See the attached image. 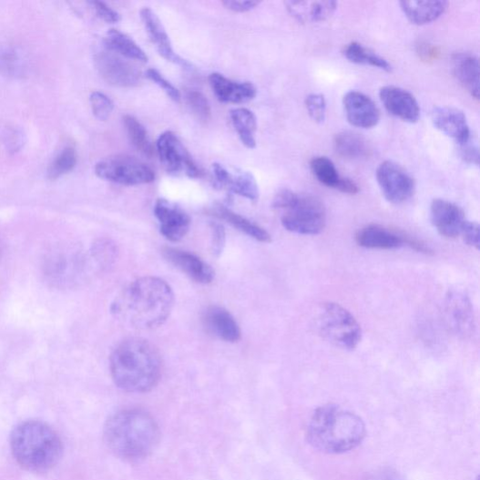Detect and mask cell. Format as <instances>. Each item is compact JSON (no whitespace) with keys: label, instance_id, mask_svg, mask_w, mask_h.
Listing matches in <instances>:
<instances>
[{"label":"cell","instance_id":"obj_1","mask_svg":"<svg viewBox=\"0 0 480 480\" xmlns=\"http://www.w3.org/2000/svg\"><path fill=\"white\" fill-rule=\"evenodd\" d=\"M174 303V292L166 281L143 277L125 288L112 304V312L127 326L149 331L167 322Z\"/></svg>","mask_w":480,"mask_h":480},{"label":"cell","instance_id":"obj_2","mask_svg":"<svg viewBox=\"0 0 480 480\" xmlns=\"http://www.w3.org/2000/svg\"><path fill=\"white\" fill-rule=\"evenodd\" d=\"M110 371L116 385L128 393L151 391L163 373L158 350L148 340L129 338L123 341L110 358Z\"/></svg>","mask_w":480,"mask_h":480},{"label":"cell","instance_id":"obj_3","mask_svg":"<svg viewBox=\"0 0 480 480\" xmlns=\"http://www.w3.org/2000/svg\"><path fill=\"white\" fill-rule=\"evenodd\" d=\"M158 435V425L151 415L138 409L116 413L105 426V439L109 449L128 461H138L150 454Z\"/></svg>","mask_w":480,"mask_h":480},{"label":"cell","instance_id":"obj_4","mask_svg":"<svg viewBox=\"0 0 480 480\" xmlns=\"http://www.w3.org/2000/svg\"><path fill=\"white\" fill-rule=\"evenodd\" d=\"M365 426L357 414L337 405L320 407L308 426V440L315 449L333 454L354 450L365 436Z\"/></svg>","mask_w":480,"mask_h":480},{"label":"cell","instance_id":"obj_5","mask_svg":"<svg viewBox=\"0 0 480 480\" xmlns=\"http://www.w3.org/2000/svg\"><path fill=\"white\" fill-rule=\"evenodd\" d=\"M10 444L16 462L35 473L51 470L63 454V444L57 433L39 421L18 424L12 432Z\"/></svg>","mask_w":480,"mask_h":480},{"label":"cell","instance_id":"obj_6","mask_svg":"<svg viewBox=\"0 0 480 480\" xmlns=\"http://www.w3.org/2000/svg\"><path fill=\"white\" fill-rule=\"evenodd\" d=\"M273 208L282 211L281 225L290 232L315 236L324 231L327 212L318 199L281 189L273 200Z\"/></svg>","mask_w":480,"mask_h":480},{"label":"cell","instance_id":"obj_7","mask_svg":"<svg viewBox=\"0 0 480 480\" xmlns=\"http://www.w3.org/2000/svg\"><path fill=\"white\" fill-rule=\"evenodd\" d=\"M314 323L320 336L342 350H354L362 342L363 330L358 320L338 303L320 305Z\"/></svg>","mask_w":480,"mask_h":480},{"label":"cell","instance_id":"obj_8","mask_svg":"<svg viewBox=\"0 0 480 480\" xmlns=\"http://www.w3.org/2000/svg\"><path fill=\"white\" fill-rule=\"evenodd\" d=\"M100 179L125 186L148 184L154 181L155 173L140 159L128 155L108 157L95 167Z\"/></svg>","mask_w":480,"mask_h":480},{"label":"cell","instance_id":"obj_9","mask_svg":"<svg viewBox=\"0 0 480 480\" xmlns=\"http://www.w3.org/2000/svg\"><path fill=\"white\" fill-rule=\"evenodd\" d=\"M376 179L383 198L390 203L403 204L414 194V179L404 169L393 161H385L379 165Z\"/></svg>","mask_w":480,"mask_h":480},{"label":"cell","instance_id":"obj_10","mask_svg":"<svg viewBox=\"0 0 480 480\" xmlns=\"http://www.w3.org/2000/svg\"><path fill=\"white\" fill-rule=\"evenodd\" d=\"M157 151L165 169L170 174L183 173L190 179H198L201 172L179 138L172 132L159 136Z\"/></svg>","mask_w":480,"mask_h":480},{"label":"cell","instance_id":"obj_11","mask_svg":"<svg viewBox=\"0 0 480 480\" xmlns=\"http://www.w3.org/2000/svg\"><path fill=\"white\" fill-rule=\"evenodd\" d=\"M96 64L103 78L113 86L132 87L141 81V72L132 63L107 48L98 53Z\"/></svg>","mask_w":480,"mask_h":480},{"label":"cell","instance_id":"obj_12","mask_svg":"<svg viewBox=\"0 0 480 480\" xmlns=\"http://www.w3.org/2000/svg\"><path fill=\"white\" fill-rule=\"evenodd\" d=\"M431 219L438 233L447 239L461 237L468 221L458 205L444 199L432 202Z\"/></svg>","mask_w":480,"mask_h":480},{"label":"cell","instance_id":"obj_13","mask_svg":"<svg viewBox=\"0 0 480 480\" xmlns=\"http://www.w3.org/2000/svg\"><path fill=\"white\" fill-rule=\"evenodd\" d=\"M379 97L383 107L393 116L409 123L419 121L421 117L419 102L408 90L395 86H386L380 89Z\"/></svg>","mask_w":480,"mask_h":480},{"label":"cell","instance_id":"obj_14","mask_svg":"<svg viewBox=\"0 0 480 480\" xmlns=\"http://www.w3.org/2000/svg\"><path fill=\"white\" fill-rule=\"evenodd\" d=\"M343 108L351 125L362 129H372L380 121V110L366 94L352 90L344 95Z\"/></svg>","mask_w":480,"mask_h":480},{"label":"cell","instance_id":"obj_15","mask_svg":"<svg viewBox=\"0 0 480 480\" xmlns=\"http://www.w3.org/2000/svg\"><path fill=\"white\" fill-rule=\"evenodd\" d=\"M154 214L159 222V230L167 240L177 242L189 232L190 218L179 206L166 199H158L154 207Z\"/></svg>","mask_w":480,"mask_h":480},{"label":"cell","instance_id":"obj_16","mask_svg":"<svg viewBox=\"0 0 480 480\" xmlns=\"http://www.w3.org/2000/svg\"><path fill=\"white\" fill-rule=\"evenodd\" d=\"M163 255L169 263L196 282L208 284L214 280L212 268L194 253L167 247L163 250Z\"/></svg>","mask_w":480,"mask_h":480},{"label":"cell","instance_id":"obj_17","mask_svg":"<svg viewBox=\"0 0 480 480\" xmlns=\"http://www.w3.org/2000/svg\"><path fill=\"white\" fill-rule=\"evenodd\" d=\"M140 16L148 35L158 54L184 69H190V64L174 51L168 32L157 15L151 9L144 8L140 12Z\"/></svg>","mask_w":480,"mask_h":480},{"label":"cell","instance_id":"obj_18","mask_svg":"<svg viewBox=\"0 0 480 480\" xmlns=\"http://www.w3.org/2000/svg\"><path fill=\"white\" fill-rule=\"evenodd\" d=\"M432 120L436 129L455 140L458 145L471 139L466 116L460 109L449 107H436L432 112Z\"/></svg>","mask_w":480,"mask_h":480},{"label":"cell","instance_id":"obj_19","mask_svg":"<svg viewBox=\"0 0 480 480\" xmlns=\"http://www.w3.org/2000/svg\"><path fill=\"white\" fill-rule=\"evenodd\" d=\"M209 81L217 99L221 103H247L254 99L258 93L254 85L250 82H235L217 73L210 75Z\"/></svg>","mask_w":480,"mask_h":480},{"label":"cell","instance_id":"obj_20","mask_svg":"<svg viewBox=\"0 0 480 480\" xmlns=\"http://www.w3.org/2000/svg\"><path fill=\"white\" fill-rule=\"evenodd\" d=\"M203 322L208 332L222 341L237 342L241 338V331L236 319L225 308L219 306L208 308Z\"/></svg>","mask_w":480,"mask_h":480},{"label":"cell","instance_id":"obj_21","mask_svg":"<svg viewBox=\"0 0 480 480\" xmlns=\"http://www.w3.org/2000/svg\"><path fill=\"white\" fill-rule=\"evenodd\" d=\"M82 260L76 253L57 250L48 256L46 273L53 282L58 284L73 281L83 267Z\"/></svg>","mask_w":480,"mask_h":480},{"label":"cell","instance_id":"obj_22","mask_svg":"<svg viewBox=\"0 0 480 480\" xmlns=\"http://www.w3.org/2000/svg\"><path fill=\"white\" fill-rule=\"evenodd\" d=\"M406 235L378 225L364 227L356 234L358 245L366 249L395 250L406 245Z\"/></svg>","mask_w":480,"mask_h":480},{"label":"cell","instance_id":"obj_23","mask_svg":"<svg viewBox=\"0 0 480 480\" xmlns=\"http://www.w3.org/2000/svg\"><path fill=\"white\" fill-rule=\"evenodd\" d=\"M446 313L453 328L462 335L472 333L474 324V311L472 304L465 294L454 292L447 297Z\"/></svg>","mask_w":480,"mask_h":480},{"label":"cell","instance_id":"obj_24","mask_svg":"<svg viewBox=\"0 0 480 480\" xmlns=\"http://www.w3.org/2000/svg\"><path fill=\"white\" fill-rule=\"evenodd\" d=\"M453 70L463 87L476 101L479 100V60L470 53H457L453 56Z\"/></svg>","mask_w":480,"mask_h":480},{"label":"cell","instance_id":"obj_25","mask_svg":"<svg viewBox=\"0 0 480 480\" xmlns=\"http://www.w3.org/2000/svg\"><path fill=\"white\" fill-rule=\"evenodd\" d=\"M288 13L301 24L323 22L332 16L337 10L335 2H287L284 4Z\"/></svg>","mask_w":480,"mask_h":480},{"label":"cell","instance_id":"obj_26","mask_svg":"<svg viewBox=\"0 0 480 480\" xmlns=\"http://www.w3.org/2000/svg\"><path fill=\"white\" fill-rule=\"evenodd\" d=\"M449 4L445 2H421L410 0L401 2L400 6L406 18L414 25L424 26L431 24L441 17Z\"/></svg>","mask_w":480,"mask_h":480},{"label":"cell","instance_id":"obj_27","mask_svg":"<svg viewBox=\"0 0 480 480\" xmlns=\"http://www.w3.org/2000/svg\"><path fill=\"white\" fill-rule=\"evenodd\" d=\"M211 213L229 222L235 230L258 241L265 243L271 241V236L263 228L226 207L218 205L212 209Z\"/></svg>","mask_w":480,"mask_h":480},{"label":"cell","instance_id":"obj_28","mask_svg":"<svg viewBox=\"0 0 480 480\" xmlns=\"http://www.w3.org/2000/svg\"><path fill=\"white\" fill-rule=\"evenodd\" d=\"M106 46L121 56L140 62L148 61V56L143 49L131 37L117 29H110L107 32Z\"/></svg>","mask_w":480,"mask_h":480},{"label":"cell","instance_id":"obj_29","mask_svg":"<svg viewBox=\"0 0 480 480\" xmlns=\"http://www.w3.org/2000/svg\"><path fill=\"white\" fill-rule=\"evenodd\" d=\"M343 55L350 62L360 66H372L385 72L393 70L392 64L385 57L357 42L348 44L344 47Z\"/></svg>","mask_w":480,"mask_h":480},{"label":"cell","instance_id":"obj_30","mask_svg":"<svg viewBox=\"0 0 480 480\" xmlns=\"http://www.w3.org/2000/svg\"><path fill=\"white\" fill-rule=\"evenodd\" d=\"M334 148L342 158L359 159L369 155L367 142L360 135L352 132H342L334 138Z\"/></svg>","mask_w":480,"mask_h":480},{"label":"cell","instance_id":"obj_31","mask_svg":"<svg viewBox=\"0 0 480 480\" xmlns=\"http://www.w3.org/2000/svg\"><path fill=\"white\" fill-rule=\"evenodd\" d=\"M230 118L242 144L248 148H254L255 132L258 129L254 114L247 108H237L231 110Z\"/></svg>","mask_w":480,"mask_h":480},{"label":"cell","instance_id":"obj_32","mask_svg":"<svg viewBox=\"0 0 480 480\" xmlns=\"http://www.w3.org/2000/svg\"><path fill=\"white\" fill-rule=\"evenodd\" d=\"M310 168L320 183L337 189L342 177L340 176L331 158L325 156L315 157L311 159Z\"/></svg>","mask_w":480,"mask_h":480},{"label":"cell","instance_id":"obj_33","mask_svg":"<svg viewBox=\"0 0 480 480\" xmlns=\"http://www.w3.org/2000/svg\"><path fill=\"white\" fill-rule=\"evenodd\" d=\"M125 129L131 143L141 153L152 156L154 148L146 128L135 117L127 115L123 117Z\"/></svg>","mask_w":480,"mask_h":480},{"label":"cell","instance_id":"obj_34","mask_svg":"<svg viewBox=\"0 0 480 480\" xmlns=\"http://www.w3.org/2000/svg\"><path fill=\"white\" fill-rule=\"evenodd\" d=\"M228 189L241 198L250 201H256L260 198V189L258 182L252 174L249 172L242 173L237 177H232Z\"/></svg>","mask_w":480,"mask_h":480},{"label":"cell","instance_id":"obj_35","mask_svg":"<svg viewBox=\"0 0 480 480\" xmlns=\"http://www.w3.org/2000/svg\"><path fill=\"white\" fill-rule=\"evenodd\" d=\"M77 152L73 148H64L55 158L48 169V176L55 179L71 172L77 166Z\"/></svg>","mask_w":480,"mask_h":480},{"label":"cell","instance_id":"obj_36","mask_svg":"<svg viewBox=\"0 0 480 480\" xmlns=\"http://www.w3.org/2000/svg\"><path fill=\"white\" fill-rule=\"evenodd\" d=\"M186 101L191 112L200 121L207 122L210 119V105L203 93L198 90H189L186 93Z\"/></svg>","mask_w":480,"mask_h":480},{"label":"cell","instance_id":"obj_37","mask_svg":"<svg viewBox=\"0 0 480 480\" xmlns=\"http://www.w3.org/2000/svg\"><path fill=\"white\" fill-rule=\"evenodd\" d=\"M90 105L93 115L101 121L107 120L113 110L114 103L106 94L94 91L90 95Z\"/></svg>","mask_w":480,"mask_h":480},{"label":"cell","instance_id":"obj_38","mask_svg":"<svg viewBox=\"0 0 480 480\" xmlns=\"http://www.w3.org/2000/svg\"><path fill=\"white\" fill-rule=\"evenodd\" d=\"M0 70L9 76H19L24 70V58L15 49L0 52Z\"/></svg>","mask_w":480,"mask_h":480},{"label":"cell","instance_id":"obj_39","mask_svg":"<svg viewBox=\"0 0 480 480\" xmlns=\"http://www.w3.org/2000/svg\"><path fill=\"white\" fill-rule=\"evenodd\" d=\"M308 114L316 123H323L327 115V102L325 96L320 93H311L305 99Z\"/></svg>","mask_w":480,"mask_h":480},{"label":"cell","instance_id":"obj_40","mask_svg":"<svg viewBox=\"0 0 480 480\" xmlns=\"http://www.w3.org/2000/svg\"><path fill=\"white\" fill-rule=\"evenodd\" d=\"M93 260L100 267H107L115 260L117 255V248L110 241H100L94 244L91 250Z\"/></svg>","mask_w":480,"mask_h":480},{"label":"cell","instance_id":"obj_41","mask_svg":"<svg viewBox=\"0 0 480 480\" xmlns=\"http://www.w3.org/2000/svg\"><path fill=\"white\" fill-rule=\"evenodd\" d=\"M147 77L161 87L169 97L174 102H179L181 98L180 92L169 80L155 69H148L146 73Z\"/></svg>","mask_w":480,"mask_h":480},{"label":"cell","instance_id":"obj_42","mask_svg":"<svg viewBox=\"0 0 480 480\" xmlns=\"http://www.w3.org/2000/svg\"><path fill=\"white\" fill-rule=\"evenodd\" d=\"M212 251L216 256L221 254L227 243V232L220 223L212 221L210 223Z\"/></svg>","mask_w":480,"mask_h":480},{"label":"cell","instance_id":"obj_43","mask_svg":"<svg viewBox=\"0 0 480 480\" xmlns=\"http://www.w3.org/2000/svg\"><path fill=\"white\" fill-rule=\"evenodd\" d=\"M96 13L101 19L109 24H115L120 21V15L102 2H92L90 4Z\"/></svg>","mask_w":480,"mask_h":480},{"label":"cell","instance_id":"obj_44","mask_svg":"<svg viewBox=\"0 0 480 480\" xmlns=\"http://www.w3.org/2000/svg\"><path fill=\"white\" fill-rule=\"evenodd\" d=\"M460 156L464 161L469 165L478 167L479 165V150L478 147L470 140L459 145Z\"/></svg>","mask_w":480,"mask_h":480},{"label":"cell","instance_id":"obj_45","mask_svg":"<svg viewBox=\"0 0 480 480\" xmlns=\"http://www.w3.org/2000/svg\"><path fill=\"white\" fill-rule=\"evenodd\" d=\"M464 241L475 249H479V226L478 223L468 220L461 235Z\"/></svg>","mask_w":480,"mask_h":480},{"label":"cell","instance_id":"obj_46","mask_svg":"<svg viewBox=\"0 0 480 480\" xmlns=\"http://www.w3.org/2000/svg\"><path fill=\"white\" fill-rule=\"evenodd\" d=\"M212 174L214 179V185L218 188H228L233 175H231L221 165L214 164L212 166Z\"/></svg>","mask_w":480,"mask_h":480},{"label":"cell","instance_id":"obj_47","mask_svg":"<svg viewBox=\"0 0 480 480\" xmlns=\"http://www.w3.org/2000/svg\"><path fill=\"white\" fill-rule=\"evenodd\" d=\"M260 4L259 2H250V0H246V2H231V0H227V2H223L222 5L225 6L228 10H230L235 13H246L253 10L254 8L258 7Z\"/></svg>","mask_w":480,"mask_h":480},{"label":"cell","instance_id":"obj_48","mask_svg":"<svg viewBox=\"0 0 480 480\" xmlns=\"http://www.w3.org/2000/svg\"><path fill=\"white\" fill-rule=\"evenodd\" d=\"M337 190L341 191V193L354 196L357 195L360 191V187L358 184L348 178L342 179Z\"/></svg>","mask_w":480,"mask_h":480},{"label":"cell","instance_id":"obj_49","mask_svg":"<svg viewBox=\"0 0 480 480\" xmlns=\"http://www.w3.org/2000/svg\"><path fill=\"white\" fill-rule=\"evenodd\" d=\"M420 54L424 57L431 59L432 57L436 56L437 51L436 48L430 46V45H424V46H423V48L420 50Z\"/></svg>","mask_w":480,"mask_h":480},{"label":"cell","instance_id":"obj_50","mask_svg":"<svg viewBox=\"0 0 480 480\" xmlns=\"http://www.w3.org/2000/svg\"><path fill=\"white\" fill-rule=\"evenodd\" d=\"M0 254H2V245H0Z\"/></svg>","mask_w":480,"mask_h":480}]
</instances>
